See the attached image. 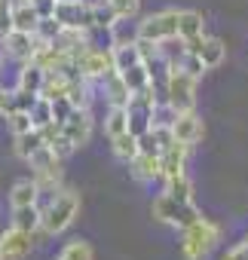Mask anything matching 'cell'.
Returning a JSON list of instances; mask_svg holds the SVG:
<instances>
[{
  "instance_id": "6da1fadb",
  "label": "cell",
  "mask_w": 248,
  "mask_h": 260,
  "mask_svg": "<svg viewBox=\"0 0 248 260\" xmlns=\"http://www.w3.org/2000/svg\"><path fill=\"white\" fill-rule=\"evenodd\" d=\"M40 208H43V226H40V233L43 236H61L65 230H71V223L80 214V193L71 190V187H61Z\"/></svg>"
},
{
  "instance_id": "7a4b0ae2",
  "label": "cell",
  "mask_w": 248,
  "mask_h": 260,
  "mask_svg": "<svg viewBox=\"0 0 248 260\" xmlns=\"http://www.w3.org/2000/svg\"><path fill=\"white\" fill-rule=\"evenodd\" d=\"M221 226L211 217H196L187 230H181V254L187 260H205L218 242H221Z\"/></svg>"
},
{
  "instance_id": "3957f363",
  "label": "cell",
  "mask_w": 248,
  "mask_h": 260,
  "mask_svg": "<svg viewBox=\"0 0 248 260\" xmlns=\"http://www.w3.org/2000/svg\"><path fill=\"white\" fill-rule=\"evenodd\" d=\"M150 211H153V220H160L166 226H175V230H187L196 217H202V211L196 208V202H178L166 190L153 199Z\"/></svg>"
},
{
  "instance_id": "277c9868",
  "label": "cell",
  "mask_w": 248,
  "mask_h": 260,
  "mask_svg": "<svg viewBox=\"0 0 248 260\" xmlns=\"http://www.w3.org/2000/svg\"><path fill=\"white\" fill-rule=\"evenodd\" d=\"M196 77H190L187 71H181L178 64L166 68V86H163V98L169 104H175L178 110H193L196 107Z\"/></svg>"
},
{
  "instance_id": "5b68a950",
  "label": "cell",
  "mask_w": 248,
  "mask_h": 260,
  "mask_svg": "<svg viewBox=\"0 0 248 260\" xmlns=\"http://www.w3.org/2000/svg\"><path fill=\"white\" fill-rule=\"evenodd\" d=\"M178 22H181V10H160L150 13L138 22V40H153L163 43L169 37H178Z\"/></svg>"
},
{
  "instance_id": "8992f818",
  "label": "cell",
  "mask_w": 248,
  "mask_h": 260,
  "mask_svg": "<svg viewBox=\"0 0 248 260\" xmlns=\"http://www.w3.org/2000/svg\"><path fill=\"white\" fill-rule=\"evenodd\" d=\"M74 61L80 64L83 77L92 80V83H101L104 77H110V74L116 71V64H113V49H98L95 43H89Z\"/></svg>"
},
{
  "instance_id": "52a82bcc",
  "label": "cell",
  "mask_w": 248,
  "mask_h": 260,
  "mask_svg": "<svg viewBox=\"0 0 248 260\" xmlns=\"http://www.w3.org/2000/svg\"><path fill=\"white\" fill-rule=\"evenodd\" d=\"M0 52H4L7 58L25 64L34 58L37 52V34H25V31H10L4 40H0Z\"/></svg>"
},
{
  "instance_id": "ba28073f",
  "label": "cell",
  "mask_w": 248,
  "mask_h": 260,
  "mask_svg": "<svg viewBox=\"0 0 248 260\" xmlns=\"http://www.w3.org/2000/svg\"><path fill=\"white\" fill-rule=\"evenodd\" d=\"M92 128H95V122H92V113H89V107H74V113L61 122V132L74 141V147L80 150V147H86L89 144V138H92Z\"/></svg>"
},
{
  "instance_id": "9c48e42d",
  "label": "cell",
  "mask_w": 248,
  "mask_h": 260,
  "mask_svg": "<svg viewBox=\"0 0 248 260\" xmlns=\"http://www.w3.org/2000/svg\"><path fill=\"white\" fill-rule=\"evenodd\" d=\"M0 239H4V260H25L34 251V233H25L19 226H10Z\"/></svg>"
},
{
  "instance_id": "30bf717a",
  "label": "cell",
  "mask_w": 248,
  "mask_h": 260,
  "mask_svg": "<svg viewBox=\"0 0 248 260\" xmlns=\"http://www.w3.org/2000/svg\"><path fill=\"white\" fill-rule=\"evenodd\" d=\"M187 156H190V144H184V141H172L166 150H163V156H160V162H163V181H169V178H178V175H187L184 169H187Z\"/></svg>"
},
{
  "instance_id": "8fae6325",
  "label": "cell",
  "mask_w": 248,
  "mask_h": 260,
  "mask_svg": "<svg viewBox=\"0 0 248 260\" xmlns=\"http://www.w3.org/2000/svg\"><path fill=\"white\" fill-rule=\"evenodd\" d=\"M172 132H175L178 141H184V144L193 147V144L202 141V119L196 116V110H181V116L172 125Z\"/></svg>"
},
{
  "instance_id": "7c38bea8",
  "label": "cell",
  "mask_w": 248,
  "mask_h": 260,
  "mask_svg": "<svg viewBox=\"0 0 248 260\" xmlns=\"http://www.w3.org/2000/svg\"><path fill=\"white\" fill-rule=\"evenodd\" d=\"M46 68H40L37 61H25L19 68V77H16V89L19 92H28V95H40L43 92V83H46Z\"/></svg>"
},
{
  "instance_id": "4fadbf2b",
  "label": "cell",
  "mask_w": 248,
  "mask_h": 260,
  "mask_svg": "<svg viewBox=\"0 0 248 260\" xmlns=\"http://www.w3.org/2000/svg\"><path fill=\"white\" fill-rule=\"evenodd\" d=\"M40 10L34 7V0H16L13 7V31H25V34H37L40 25Z\"/></svg>"
},
{
  "instance_id": "5bb4252c",
  "label": "cell",
  "mask_w": 248,
  "mask_h": 260,
  "mask_svg": "<svg viewBox=\"0 0 248 260\" xmlns=\"http://www.w3.org/2000/svg\"><path fill=\"white\" fill-rule=\"evenodd\" d=\"M129 172L138 184H150V181H163V162L160 156H147V153H138L132 162H129Z\"/></svg>"
},
{
  "instance_id": "9a60e30c",
  "label": "cell",
  "mask_w": 248,
  "mask_h": 260,
  "mask_svg": "<svg viewBox=\"0 0 248 260\" xmlns=\"http://www.w3.org/2000/svg\"><path fill=\"white\" fill-rule=\"evenodd\" d=\"M52 16L65 28H89V7L83 4V0H80V4H61V0H58Z\"/></svg>"
},
{
  "instance_id": "2e32d148",
  "label": "cell",
  "mask_w": 248,
  "mask_h": 260,
  "mask_svg": "<svg viewBox=\"0 0 248 260\" xmlns=\"http://www.w3.org/2000/svg\"><path fill=\"white\" fill-rule=\"evenodd\" d=\"M40 184L34 181V178H22V181H16L13 184V190H10V205L13 208H22V205H40Z\"/></svg>"
},
{
  "instance_id": "e0dca14e",
  "label": "cell",
  "mask_w": 248,
  "mask_h": 260,
  "mask_svg": "<svg viewBox=\"0 0 248 260\" xmlns=\"http://www.w3.org/2000/svg\"><path fill=\"white\" fill-rule=\"evenodd\" d=\"M101 89H104V98H107V104H119V107H126L129 101H132V89H129V83L122 80V74H110V77H104L101 80Z\"/></svg>"
},
{
  "instance_id": "ac0fdd59",
  "label": "cell",
  "mask_w": 248,
  "mask_h": 260,
  "mask_svg": "<svg viewBox=\"0 0 248 260\" xmlns=\"http://www.w3.org/2000/svg\"><path fill=\"white\" fill-rule=\"evenodd\" d=\"M46 144V135H43V128H31V132H25V135H13V153L19 156V159H31V153H37L40 147Z\"/></svg>"
},
{
  "instance_id": "d6986e66",
  "label": "cell",
  "mask_w": 248,
  "mask_h": 260,
  "mask_svg": "<svg viewBox=\"0 0 248 260\" xmlns=\"http://www.w3.org/2000/svg\"><path fill=\"white\" fill-rule=\"evenodd\" d=\"M13 226L25 230V233H40L43 226V208L40 205H22V208H13Z\"/></svg>"
},
{
  "instance_id": "ffe728a7",
  "label": "cell",
  "mask_w": 248,
  "mask_h": 260,
  "mask_svg": "<svg viewBox=\"0 0 248 260\" xmlns=\"http://www.w3.org/2000/svg\"><path fill=\"white\" fill-rule=\"evenodd\" d=\"M110 150H113V156L119 159V162H132L138 153H141V147H138V135L135 132H122V135H116V138H110Z\"/></svg>"
},
{
  "instance_id": "44dd1931",
  "label": "cell",
  "mask_w": 248,
  "mask_h": 260,
  "mask_svg": "<svg viewBox=\"0 0 248 260\" xmlns=\"http://www.w3.org/2000/svg\"><path fill=\"white\" fill-rule=\"evenodd\" d=\"M110 49H113V64H116L119 74L144 61V52H141V43L138 40L135 43H122V46H110Z\"/></svg>"
},
{
  "instance_id": "7402d4cb",
  "label": "cell",
  "mask_w": 248,
  "mask_h": 260,
  "mask_svg": "<svg viewBox=\"0 0 248 260\" xmlns=\"http://www.w3.org/2000/svg\"><path fill=\"white\" fill-rule=\"evenodd\" d=\"M199 58H202V64H205L208 71L221 68V64L227 61V43L218 40V37H205V40H202V49H199Z\"/></svg>"
},
{
  "instance_id": "603a6c76",
  "label": "cell",
  "mask_w": 248,
  "mask_h": 260,
  "mask_svg": "<svg viewBox=\"0 0 248 260\" xmlns=\"http://www.w3.org/2000/svg\"><path fill=\"white\" fill-rule=\"evenodd\" d=\"M122 132H129V110L119 107V104H110L107 113H104V135L107 138H116Z\"/></svg>"
},
{
  "instance_id": "cb8c5ba5",
  "label": "cell",
  "mask_w": 248,
  "mask_h": 260,
  "mask_svg": "<svg viewBox=\"0 0 248 260\" xmlns=\"http://www.w3.org/2000/svg\"><path fill=\"white\" fill-rule=\"evenodd\" d=\"M178 34H181L184 40H196V37H205V19H202V13H196V10H181Z\"/></svg>"
},
{
  "instance_id": "d4e9b609",
  "label": "cell",
  "mask_w": 248,
  "mask_h": 260,
  "mask_svg": "<svg viewBox=\"0 0 248 260\" xmlns=\"http://www.w3.org/2000/svg\"><path fill=\"white\" fill-rule=\"evenodd\" d=\"M116 13L110 10V4H101V7H89V31H110L116 25Z\"/></svg>"
},
{
  "instance_id": "484cf974",
  "label": "cell",
  "mask_w": 248,
  "mask_h": 260,
  "mask_svg": "<svg viewBox=\"0 0 248 260\" xmlns=\"http://www.w3.org/2000/svg\"><path fill=\"white\" fill-rule=\"evenodd\" d=\"M7 128H10L13 135H25V132H31V128H37V125H34L31 110H25V107H13V110L7 113Z\"/></svg>"
},
{
  "instance_id": "4316f807",
  "label": "cell",
  "mask_w": 248,
  "mask_h": 260,
  "mask_svg": "<svg viewBox=\"0 0 248 260\" xmlns=\"http://www.w3.org/2000/svg\"><path fill=\"white\" fill-rule=\"evenodd\" d=\"M163 190L169 196H175L178 202H193V181L187 175H178V178H169L163 181Z\"/></svg>"
},
{
  "instance_id": "83f0119b",
  "label": "cell",
  "mask_w": 248,
  "mask_h": 260,
  "mask_svg": "<svg viewBox=\"0 0 248 260\" xmlns=\"http://www.w3.org/2000/svg\"><path fill=\"white\" fill-rule=\"evenodd\" d=\"M68 98H71V104L74 107H92V98H95V92H92V80H74L71 83V89H68Z\"/></svg>"
},
{
  "instance_id": "f1b7e54d",
  "label": "cell",
  "mask_w": 248,
  "mask_h": 260,
  "mask_svg": "<svg viewBox=\"0 0 248 260\" xmlns=\"http://www.w3.org/2000/svg\"><path fill=\"white\" fill-rule=\"evenodd\" d=\"M55 260H95V251H92V245L86 239H74L58 251Z\"/></svg>"
},
{
  "instance_id": "f546056e",
  "label": "cell",
  "mask_w": 248,
  "mask_h": 260,
  "mask_svg": "<svg viewBox=\"0 0 248 260\" xmlns=\"http://www.w3.org/2000/svg\"><path fill=\"white\" fill-rule=\"evenodd\" d=\"M178 116H181V110L175 104H169L166 98H160L157 107H153V128H172Z\"/></svg>"
},
{
  "instance_id": "4dcf8cb0",
  "label": "cell",
  "mask_w": 248,
  "mask_h": 260,
  "mask_svg": "<svg viewBox=\"0 0 248 260\" xmlns=\"http://www.w3.org/2000/svg\"><path fill=\"white\" fill-rule=\"evenodd\" d=\"M31 116H34V125H37V128H46V125H52V122H55V113H52V101L40 95V98L34 101V107H31Z\"/></svg>"
},
{
  "instance_id": "1f68e13d",
  "label": "cell",
  "mask_w": 248,
  "mask_h": 260,
  "mask_svg": "<svg viewBox=\"0 0 248 260\" xmlns=\"http://www.w3.org/2000/svg\"><path fill=\"white\" fill-rule=\"evenodd\" d=\"M65 31V25L55 19V16H43L40 25H37V40H46V43H55L58 34Z\"/></svg>"
},
{
  "instance_id": "d6a6232c",
  "label": "cell",
  "mask_w": 248,
  "mask_h": 260,
  "mask_svg": "<svg viewBox=\"0 0 248 260\" xmlns=\"http://www.w3.org/2000/svg\"><path fill=\"white\" fill-rule=\"evenodd\" d=\"M138 147H141V153H147V156H163V141H160V135H157V128L138 135Z\"/></svg>"
},
{
  "instance_id": "836d02e7",
  "label": "cell",
  "mask_w": 248,
  "mask_h": 260,
  "mask_svg": "<svg viewBox=\"0 0 248 260\" xmlns=\"http://www.w3.org/2000/svg\"><path fill=\"white\" fill-rule=\"evenodd\" d=\"M178 68H181V71H187V74H190V77H196V80H199V77H202V74L208 71V68L202 64V58H199V52H190V49L184 52V58L178 61Z\"/></svg>"
},
{
  "instance_id": "e575fe53",
  "label": "cell",
  "mask_w": 248,
  "mask_h": 260,
  "mask_svg": "<svg viewBox=\"0 0 248 260\" xmlns=\"http://www.w3.org/2000/svg\"><path fill=\"white\" fill-rule=\"evenodd\" d=\"M107 4L119 19H135L141 13V0H107Z\"/></svg>"
},
{
  "instance_id": "d590c367",
  "label": "cell",
  "mask_w": 248,
  "mask_h": 260,
  "mask_svg": "<svg viewBox=\"0 0 248 260\" xmlns=\"http://www.w3.org/2000/svg\"><path fill=\"white\" fill-rule=\"evenodd\" d=\"M13 7L16 0H0V40L13 31Z\"/></svg>"
},
{
  "instance_id": "8d00e7d4",
  "label": "cell",
  "mask_w": 248,
  "mask_h": 260,
  "mask_svg": "<svg viewBox=\"0 0 248 260\" xmlns=\"http://www.w3.org/2000/svg\"><path fill=\"white\" fill-rule=\"evenodd\" d=\"M52 113H55V122L61 125L71 113H74V104H71V98L68 95H61V98H52Z\"/></svg>"
},
{
  "instance_id": "74e56055",
  "label": "cell",
  "mask_w": 248,
  "mask_h": 260,
  "mask_svg": "<svg viewBox=\"0 0 248 260\" xmlns=\"http://www.w3.org/2000/svg\"><path fill=\"white\" fill-rule=\"evenodd\" d=\"M224 260H248V242H236V245L224 254Z\"/></svg>"
},
{
  "instance_id": "f35d334b",
  "label": "cell",
  "mask_w": 248,
  "mask_h": 260,
  "mask_svg": "<svg viewBox=\"0 0 248 260\" xmlns=\"http://www.w3.org/2000/svg\"><path fill=\"white\" fill-rule=\"evenodd\" d=\"M13 107H16V92H7V89H0V116H7Z\"/></svg>"
},
{
  "instance_id": "ab89813d",
  "label": "cell",
  "mask_w": 248,
  "mask_h": 260,
  "mask_svg": "<svg viewBox=\"0 0 248 260\" xmlns=\"http://www.w3.org/2000/svg\"><path fill=\"white\" fill-rule=\"evenodd\" d=\"M86 7H101V4H107V0H83Z\"/></svg>"
},
{
  "instance_id": "60d3db41",
  "label": "cell",
  "mask_w": 248,
  "mask_h": 260,
  "mask_svg": "<svg viewBox=\"0 0 248 260\" xmlns=\"http://www.w3.org/2000/svg\"><path fill=\"white\" fill-rule=\"evenodd\" d=\"M0 260H4V239H0Z\"/></svg>"
},
{
  "instance_id": "b9f144b4",
  "label": "cell",
  "mask_w": 248,
  "mask_h": 260,
  "mask_svg": "<svg viewBox=\"0 0 248 260\" xmlns=\"http://www.w3.org/2000/svg\"><path fill=\"white\" fill-rule=\"evenodd\" d=\"M61 4H80V0H61Z\"/></svg>"
}]
</instances>
